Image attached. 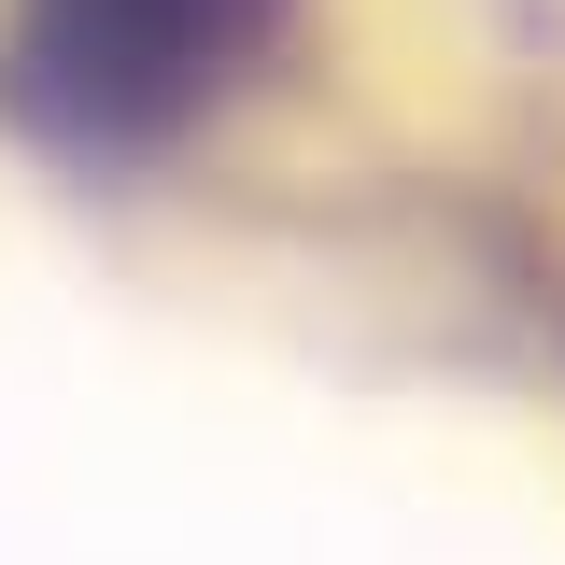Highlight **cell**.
Listing matches in <instances>:
<instances>
[{
    "label": "cell",
    "instance_id": "1",
    "mask_svg": "<svg viewBox=\"0 0 565 565\" xmlns=\"http://www.w3.org/2000/svg\"><path fill=\"white\" fill-rule=\"evenodd\" d=\"M269 29H282V0H14L0 99L85 156H128V141L199 128L269 57Z\"/></svg>",
    "mask_w": 565,
    "mask_h": 565
}]
</instances>
